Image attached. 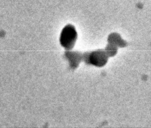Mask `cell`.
Wrapping results in <instances>:
<instances>
[{
    "instance_id": "4",
    "label": "cell",
    "mask_w": 151,
    "mask_h": 128,
    "mask_svg": "<svg viewBox=\"0 0 151 128\" xmlns=\"http://www.w3.org/2000/svg\"><path fill=\"white\" fill-rule=\"evenodd\" d=\"M108 42L109 43L116 46L117 47H124L127 45V42L122 40L120 35L116 33H112L109 36Z\"/></svg>"
},
{
    "instance_id": "2",
    "label": "cell",
    "mask_w": 151,
    "mask_h": 128,
    "mask_svg": "<svg viewBox=\"0 0 151 128\" xmlns=\"http://www.w3.org/2000/svg\"><path fill=\"white\" fill-rule=\"evenodd\" d=\"M78 38V33L72 24H68L63 28L60 35L61 45L67 51L71 50Z\"/></svg>"
},
{
    "instance_id": "5",
    "label": "cell",
    "mask_w": 151,
    "mask_h": 128,
    "mask_svg": "<svg viewBox=\"0 0 151 128\" xmlns=\"http://www.w3.org/2000/svg\"><path fill=\"white\" fill-rule=\"evenodd\" d=\"M104 50L109 57H112L115 56L117 54V47L112 44L108 43Z\"/></svg>"
},
{
    "instance_id": "3",
    "label": "cell",
    "mask_w": 151,
    "mask_h": 128,
    "mask_svg": "<svg viewBox=\"0 0 151 128\" xmlns=\"http://www.w3.org/2000/svg\"><path fill=\"white\" fill-rule=\"evenodd\" d=\"M64 56L69 61L70 68L73 69H76L83 60V53L78 51H68L65 52Z\"/></svg>"
},
{
    "instance_id": "1",
    "label": "cell",
    "mask_w": 151,
    "mask_h": 128,
    "mask_svg": "<svg viewBox=\"0 0 151 128\" xmlns=\"http://www.w3.org/2000/svg\"><path fill=\"white\" fill-rule=\"evenodd\" d=\"M108 58L109 56L104 50L86 52L83 54V60L86 64L97 67H102L106 65Z\"/></svg>"
}]
</instances>
